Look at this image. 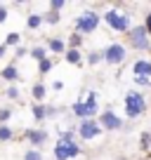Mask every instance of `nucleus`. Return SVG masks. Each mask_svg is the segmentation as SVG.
<instances>
[{"label": "nucleus", "mask_w": 151, "mask_h": 160, "mask_svg": "<svg viewBox=\"0 0 151 160\" xmlns=\"http://www.w3.org/2000/svg\"><path fill=\"white\" fill-rule=\"evenodd\" d=\"M78 153H81V148L71 139V132H64L61 139L57 141V146H55V158L57 160H69V158H76Z\"/></svg>", "instance_id": "f257e3e1"}, {"label": "nucleus", "mask_w": 151, "mask_h": 160, "mask_svg": "<svg viewBox=\"0 0 151 160\" xmlns=\"http://www.w3.org/2000/svg\"><path fill=\"white\" fill-rule=\"evenodd\" d=\"M104 21L113 31H128V28H130V19H128L125 14H121V12H116V10H109V12H106Z\"/></svg>", "instance_id": "423d86ee"}, {"label": "nucleus", "mask_w": 151, "mask_h": 160, "mask_svg": "<svg viewBox=\"0 0 151 160\" xmlns=\"http://www.w3.org/2000/svg\"><path fill=\"white\" fill-rule=\"evenodd\" d=\"M40 24H43V14H29V21H26L29 28H38Z\"/></svg>", "instance_id": "4468645a"}, {"label": "nucleus", "mask_w": 151, "mask_h": 160, "mask_svg": "<svg viewBox=\"0 0 151 160\" xmlns=\"http://www.w3.org/2000/svg\"><path fill=\"white\" fill-rule=\"evenodd\" d=\"M128 40L135 50H149V33H146L144 26H132L130 33H128Z\"/></svg>", "instance_id": "20e7f679"}, {"label": "nucleus", "mask_w": 151, "mask_h": 160, "mask_svg": "<svg viewBox=\"0 0 151 160\" xmlns=\"http://www.w3.org/2000/svg\"><path fill=\"white\" fill-rule=\"evenodd\" d=\"M5 50H7L5 45H0V57H5Z\"/></svg>", "instance_id": "7c9ffc66"}, {"label": "nucleus", "mask_w": 151, "mask_h": 160, "mask_svg": "<svg viewBox=\"0 0 151 160\" xmlns=\"http://www.w3.org/2000/svg\"><path fill=\"white\" fill-rule=\"evenodd\" d=\"M31 92H33V99L35 101H40L43 97H45V87H43V85H33V90H31Z\"/></svg>", "instance_id": "a211bd4d"}, {"label": "nucleus", "mask_w": 151, "mask_h": 160, "mask_svg": "<svg viewBox=\"0 0 151 160\" xmlns=\"http://www.w3.org/2000/svg\"><path fill=\"white\" fill-rule=\"evenodd\" d=\"M5 19H7V10H5V7H0V24H3Z\"/></svg>", "instance_id": "c756f323"}, {"label": "nucleus", "mask_w": 151, "mask_h": 160, "mask_svg": "<svg viewBox=\"0 0 151 160\" xmlns=\"http://www.w3.org/2000/svg\"><path fill=\"white\" fill-rule=\"evenodd\" d=\"M33 118H35V120H43V118H47V106L35 104V106H33Z\"/></svg>", "instance_id": "ddd939ff"}, {"label": "nucleus", "mask_w": 151, "mask_h": 160, "mask_svg": "<svg viewBox=\"0 0 151 160\" xmlns=\"http://www.w3.org/2000/svg\"><path fill=\"white\" fill-rule=\"evenodd\" d=\"M102 59H104V52H92V54L87 57V61H90L92 66H95V64H99Z\"/></svg>", "instance_id": "412c9836"}, {"label": "nucleus", "mask_w": 151, "mask_h": 160, "mask_svg": "<svg viewBox=\"0 0 151 160\" xmlns=\"http://www.w3.org/2000/svg\"><path fill=\"white\" fill-rule=\"evenodd\" d=\"M118 160H125V158H118Z\"/></svg>", "instance_id": "2f4dec72"}, {"label": "nucleus", "mask_w": 151, "mask_h": 160, "mask_svg": "<svg viewBox=\"0 0 151 160\" xmlns=\"http://www.w3.org/2000/svg\"><path fill=\"white\" fill-rule=\"evenodd\" d=\"M50 68H52V61H50V59H43V61H40V73H47Z\"/></svg>", "instance_id": "a878e982"}, {"label": "nucleus", "mask_w": 151, "mask_h": 160, "mask_svg": "<svg viewBox=\"0 0 151 160\" xmlns=\"http://www.w3.org/2000/svg\"><path fill=\"white\" fill-rule=\"evenodd\" d=\"M45 17V21H50V24H57L59 21V12H47V14H43Z\"/></svg>", "instance_id": "4be33fe9"}, {"label": "nucleus", "mask_w": 151, "mask_h": 160, "mask_svg": "<svg viewBox=\"0 0 151 160\" xmlns=\"http://www.w3.org/2000/svg\"><path fill=\"white\" fill-rule=\"evenodd\" d=\"M12 139V130L7 125H0V141H10Z\"/></svg>", "instance_id": "f3484780"}, {"label": "nucleus", "mask_w": 151, "mask_h": 160, "mask_svg": "<svg viewBox=\"0 0 151 160\" xmlns=\"http://www.w3.org/2000/svg\"><path fill=\"white\" fill-rule=\"evenodd\" d=\"M95 111H97V94L95 92H87L85 99H81V101L73 104V113L81 115V118H85V120H90L92 115H95Z\"/></svg>", "instance_id": "f03ea898"}, {"label": "nucleus", "mask_w": 151, "mask_h": 160, "mask_svg": "<svg viewBox=\"0 0 151 160\" xmlns=\"http://www.w3.org/2000/svg\"><path fill=\"white\" fill-rule=\"evenodd\" d=\"M64 5H66L64 0H52V2H50V7H52V12H59V10H61V7H64Z\"/></svg>", "instance_id": "393cba45"}, {"label": "nucleus", "mask_w": 151, "mask_h": 160, "mask_svg": "<svg viewBox=\"0 0 151 160\" xmlns=\"http://www.w3.org/2000/svg\"><path fill=\"white\" fill-rule=\"evenodd\" d=\"M99 24V14L97 12H85L76 19V31H81V33H92Z\"/></svg>", "instance_id": "39448f33"}, {"label": "nucleus", "mask_w": 151, "mask_h": 160, "mask_svg": "<svg viewBox=\"0 0 151 160\" xmlns=\"http://www.w3.org/2000/svg\"><path fill=\"white\" fill-rule=\"evenodd\" d=\"M99 127H104V130H121V127H123V120L118 118L116 113L106 111V113H102V118H99Z\"/></svg>", "instance_id": "1a4fd4ad"}, {"label": "nucleus", "mask_w": 151, "mask_h": 160, "mask_svg": "<svg viewBox=\"0 0 151 160\" xmlns=\"http://www.w3.org/2000/svg\"><path fill=\"white\" fill-rule=\"evenodd\" d=\"M123 59H125V47L118 42H113L104 50V61H109V64H121Z\"/></svg>", "instance_id": "6e6552de"}, {"label": "nucleus", "mask_w": 151, "mask_h": 160, "mask_svg": "<svg viewBox=\"0 0 151 160\" xmlns=\"http://www.w3.org/2000/svg\"><path fill=\"white\" fill-rule=\"evenodd\" d=\"M78 134H81L83 139H95V137H99V134H102V127H99V122H97L95 118L83 120L81 127H78Z\"/></svg>", "instance_id": "0eeeda50"}, {"label": "nucleus", "mask_w": 151, "mask_h": 160, "mask_svg": "<svg viewBox=\"0 0 151 160\" xmlns=\"http://www.w3.org/2000/svg\"><path fill=\"white\" fill-rule=\"evenodd\" d=\"M7 118H10V111H7V108H3V111H0V122H5Z\"/></svg>", "instance_id": "cd10ccee"}, {"label": "nucleus", "mask_w": 151, "mask_h": 160, "mask_svg": "<svg viewBox=\"0 0 151 160\" xmlns=\"http://www.w3.org/2000/svg\"><path fill=\"white\" fill-rule=\"evenodd\" d=\"M69 42H71V50H78V45L83 42V38H81V35H71Z\"/></svg>", "instance_id": "5701e85b"}, {"label": "nucleus", "mask_w": 151, "mask_h": 160, "mask_svg": "<svg viewBox=\"0 0 151 160\" xmlns=\"http://www.w3.org/2000/svg\"><path fill=\"white\" fill-rule=\"evenodd\" d=\"M144 28H146V33L151 35V12H149V14H146V26H144Z\"/></svg>", "instance_id": "c85d7f7f"}, {"label": "nucleus", "mask_w": 151, "mask_h": 160, "mask_svg": "<svg viewBox=\"0 0 151 160\" xmlns=\"http://www.w3.org/2000/svg\"><path fill=\"white\" fill-rule=\"evenodd\" d=\"M7 45H17V47H19V33H7L5 47H7Z\"/></svg>", "instance_id": "6ab92c4d"}, {"label": "nucleus", "mask_w": 151, "mask_h": 160, "mask_svg": "<svg viewBox=\"0 0 151 160\" xmlns=\"http://www.w3.org/2000/svg\"><path fill=\"white\" fill-rule=\"evenodd\" d=\"M144 111H146L144 97H142L139 92H130V94L125 97V113L130 115V118H139Z\"/></svg>", "instance_id": "7ed1b4c3"}, {"label": "nucleus", "mask_w": 151, "mask_h": 160, "mask_svg": "<svg viewBox=\"0 0 151 160\" xmlns=\"http://www.w3.org/2000/svg\"><path fill=\"white\" fill-rule=\"evenodd\" d=\"M24 160H43V155L38 153V151H29V153L24 155Z\"/></svg>", "instance_id": "b1692460"}, {"label": "nucleus", "mask_w": 151, "mask_h": 160, "mask_svg": "<svg viewBox=\"0 0 151 160\" xmlns=\"http://www.w3.org/2000/svg\"><path fill=\"white\" fill-rule=\"evenodd\" d=\"M31 57L38 59V61H43L45 59V50H43V47H33V50H31Z\"/></svg>", "instance_id": "aec40b11"}, {"label": "nucleus", "mask_w": 151, "mask_h": 160, "mask_svg": "<svg viewBox=\"0 0 151 160\" xmlns=\"http://www.w3.org/2000/svg\"><path fill=\"white\" fill-rule=\"evenodd\" d=\"M0 75H3L5 80H17L19 78V71H17L14 66H5V68L0 71Z\"/></svg>", "instance_id": "f8f14e48"}, {"label": "nucleus", "mask_w": 151, "mask_h": 160, "mask_svg": "<svg viewBox=\"0 0 151 160\" xmlns=\"http://www.w3.org/2000/svg\"><path fill=\"white\" fill-rule=\"evenodd\" d=\"M132 73H135L137 80H149V75H151V61H146V59L135 61V66H132Z\"/></svg>", "instance_id": "9d476101"}, {"label": "nucleus", "mask_w": 151, "mask_h": 160, "mask_svg": "<svg viewBox=\"0 0 151 160\" xmlns=\"http://www.w3.org/2000/svg\"><path fill=\"white\" fill-rule=\"evenodd\" d=\"M7 97H10V99H17V97H19V90H17V87H10V90H7Z\"/></svg>", "instance_id": "bb28decb"}, {"label": "nucleus", "mask_w": 151, "mask_h": 160, "mask_svg": "<svg viewBox=\"0 0 151 160\" xmlns=\"http://www.w3.org/2000/svg\"><path fill=\"white\" fill-rule=\"evenodd\" d=\"M26 139H29L33 146H40L43 141L47 139V134H45L43 130H38V132H35V130H29V132H26Z\"/></svg>", "instance_id": "9b49d317"}, {"label": "nucleus", "mask_w": 151, "mask_h": 160, "mask_svg": "<svg viewBox=\"0 0 151 160\" xmlns=\"http://www.w3.org/2000/svg\"><path fill=\"white\" fill-rule=\"evenodd\" d=\"M66 61H69V64H78V61H81V52L78 50H69L66 52Z\"/></svg>", "instance_id": "2eb2a0df"}, {"label": "nucleus", "mask_w": 151, "mask_h": 160, "mask_svg": "<svg viewBox=\"0 0 151 160\" xmlns=\"http://www.w3.org/2000/svg\"><path fill=\"white\" fill-rule=\"evenodd\" d=\"M50 50H52V52H64V40L52 38V40H50Z\"/></svg>", "instance_id": "dca6fc26"}]
</instances>
